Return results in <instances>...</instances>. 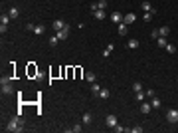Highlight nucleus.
Listing matches in <instances>:
<instances>
[{"label": "nucleus", "mask_w": 178, "mask_h": 133, "mask_svg": "<svg viewBox=\"0 0 178 133\" xmlns=\"http://www.w3.org/2000/svg\"><path fill=\"white\" fill-rule=\"evenodd\" d=\"M6 131L10 133H20V131H24V127H22V123H20V115H16V117H12V119L8 121V125L4 127Z\"/></svg>", "instance_id": "nucleus-1"}, {"label": "nucleus", "mask_w": 178, "mask_h": 133, "mask_svg": "<svg viewBox=\"0 0 178 133\" xmlns=\"http://www.w3.org/2000/svg\"><path fill=\"white\" fill-rule=\"evenodd\" d=\"M0 87H2V95H10L14 92L12 84H10V78H2L0 80Z\"/></svg>", "instance_id": "nucleus-2"}, {"label": "nucleus", "mask_w": 178, "mask_h": 133, "mask_svg": "<svg viewBox=\"0 0 178 133\" xmlns=\"http://www.w3.org/2000/svg\"><path fill=\"white\" fill-rule=\"evenodd\" d=\"M166 121L168 123H178V109H168L166 111Z\"/></svg>", "instance_id": "nucleus-3"}, {"label": "nucleus", "mask_w": 178, "mask_h": 133, "mask_svg": "<svg viewBox=\"0 0 178 133\" xmlns=\"http://www.w3.org/2000/svg\"><path fill=\"white\" fill-rule=\"evenodd\" d=\"M105 123H107V127H111V129H113V127H115V125L119 123L117 115H113V113H109V115L105 117Z\"/></svg>", "instance_id": "nucleus-4"}, {"label": "nucleus", "mask_w": 178, "mask_h": 133, "mask_svg": "<svg viewBox=\"0 0 178 133\" xmlns=\"http://www.w3.org/2000/svg\"><path fill=\"white\" fill-rule=\"evenodd\" d=\"M109 20H111L113 24H121V22H123V14H121V12H117V10H115V12H113V14H109Z\"/></svg>", "instance_id": "nucleus-5"}, {"label": "nucleus", "mask_w": 178, "mask_h": 133, "mask_svg": "<svg viewBox=\"0 0 178 133\" xmlns=\"http://www.w3.org/2000/svg\"><path fill=\"white\" fill-rule=\"evenodd\" d=\"M66 26H67V24L63 20H53L52 22V30H53V32H59V30H63Z\"/></svg>", "instance_id": "nucleus-6"}, {"label": "nucleus", "mask_w": 178, "mask_h": 133, "mask_svg": "<svg viewBox=\"0 0 178 133\" xmlns=\"http://www.w3.org/2000/svg\"><path fill=\"white\" fill-rule=\"evenodd\" d=\"M93 18H95V20H105V18H109V14L105 12V10H95V12H93Z\"/></svg>", "instance_id": "nucleus-7"}, {"label": "nucleus", "mask_w": 178, "mask_h": 133, "mask_svg": "<svg viewBox=\"0 0 178 133\" xmlns=\"http://www.w3.org/2000/svg\"><path fill=\"white\" fill-rule=\"evenodd\" d=\"M135 20H137V14H133V12H129V14H125V16H123V22H125L127 26H131Z\"/></svg>", "instance_id": "nucleus-8"}, {"label": "nucleus", "mask_w": 178, "mask_h": 133, "mask_svg": "<svg viewBox=\"0 0 178 133\" xmlns=\"http://www.w3.org/2000/svg\"><path fill=\"white\" fill-rule=\"evenodd\" d=\"M55 36L59 38V42H61V40H67V36H69V26H66L63 30H59V32H55Z\"/></svg>", "instance_id": "nucleus-9"}, {"label": "nucleus", "mask_w": 178, "mask_h": 133, "mask_svg": "<svg viewBox=\"0 0 178 133\" xmlns=\"http://www.w3.org/2000/svg\"><path fill=\"white\" fill-rule=\"evenodd\" d=\"M141 8H143V12H154V14H156V10L152 8V4H151V2H146V0H145V2H141Z\"/></svg>", "instance_id": "nucleus-10"}, {"label": "nucleus", "mask_w": 178, "mask_h": 133, "mask_svg": "<svg viewBox=\"0 0 178 133\" xmlns=\"http://www.w3.org/2000/svg\"><path fill=\"white\" fill-rule=\"evenodd\" d=\"M91 123H93V115L89 111H85L83 113V125H91Z\"/></svg>", "instance_id": "nucleus-11"}, {"label": "nucleus", "mask_w": 178, "mask_h": 133, "mask_svg": "<svg viewBox=\"0 0 178 133\" xmlns=\"http://www.w3.org/2000/svg\"><path fill=\"white\" fill-rule=\"evenodd\" d=\"M127 28H129V26H127L125 22H121V24H117V30H119V36H125V34H127Z\"/></svg>", "instance_id": "nucleus-12"}, {"label": "nucleus", "mask_w": 178, "mask_h": 133, "mask_svg": "<svg viewBox=\"0 0 178 133\" xmlns=\"http://www.w3.org/2000/svg\"><path fill=\"white\" fill-rule=\"evenodd\" d=\"M151 109H152L151 103H146V101H141V111H143V113H151Z\"/></svg>", "instance_id": "nucleus-13"}, {"label": "nucleus", "mask_w": 178, "mask_h": 133, "mask_svg": "<svg viewBox=\"0 0 178 133\" xmlns=\"http://www.w3.org/2000/svg\"><path fill=\"white\" fill-rule=\"evenodd\" d=\"M34 32H36V36H42V34L46 32V26L44 24H38V26H34Z\"/></svg>", "instance_id": "nucleus-14"}, {"label": "nucleus", "mask_w": 178, "mask_h": 133, "mask_svg": "<svg viewBox=\"0 0 178 133\" xmlns=\"http://www.w3.org/2000/svg\"><path fill=\"white\" fill-rule=\"evenodd\" d=\"M113 50H115V46H113V44H107V48L105 50H103V58H109V56H111V52Z\"/></svg>", "instance_id": "nucleus-15"}, {"label": "nucleus", "mask_w": 178, "mask_h": 133, "mask_svg": "<svg viewBox=\"0 0 178 133\" xmlns=\"http://www.w3.org/2000/svg\"><path fill=\"white\" fill-rule=\"evenodd\" d=\"M8 14H10V18H18V16H20V10H18V6H12L10 10H8Z\"/></svg>", "instance_id": "nucleus-16"}, {"label": "nucleus", "mask_w": 178, "mask_h": 133, "mask_svg": "<svg viewBox=\"0 0 178 133\" xmlns=\"http://www.w3.org/2000/svg\"><path fill=\"white\" fill-rule=\"evenodd\" d=\"M151 105L154 107V109H158V107L162 105V103H160V100H158L156 95H152V97H151Z\"/></svg>", "instance_id": "nucleus-17"}, {"label": "nucleus", "mask_w": 178, "mask_h": 133, "mask_svg": "<svg viewBox=\"0 0 178 133\" xmlns=\"http://www.w3.org/2000/svg\"><path fill=\"white\" fill-rule=\"evenodd\" d=\"M109 95H111V92H109L107 87H101V92H99V97H101V100H107Z\"/></svg>", "instance_id": "nucleus-18"}, {"label": "nucleus", "mask_w": 178, "mask_h": 133, "mask_svg": "<svg viewBox=\"0 0 178 133\" xmlns=\"http://www.w3.org/2000/svg\"><path fill=\"white\" fill-rule=\"evenodd\" d=\"M127 48H131V50H135V48H138V40H137V38H131V40L127 42Z\"/></svg>", "instance_id": "nucleus-19"}, {"label": "nucleus", "mask_w": 178, "mask_h": 133, "mask_svg": "<svg viewBox=\"0 0 178 133\" xmlns=\"http://www.w3.org/2000/svg\"><path fill=\"white\" fill-rule=\"evenodd\" d=\"M158 34H160V36H164V38H166V36L170 34V28H168V26H160V28H158Z\"/></svg>", "instance_id": "nucleus-20"}, {"label": "nucleus", "mask_w": 178, "mask_h": 133, "mask_svg": "<svg viewBox=\"0 0 178 133\" xmlns=\"http://www.w3.org/2000/svg\"><path fill=\"white\" fill-rule=\"evenodd\" d=\"M67 131H73V133H81V131H83V125H81V123H75V125H73V127H69Z\"/></svg>", "instance_id": "nucleus-21"}, {"label": "nucleus", "mask_w": 178, "mask_h": 133, "mask_svg": "<svg viewBox=\"0 0 178 133\" xmlns=\"http://www.w3.org/2000/svg\"><path fill=\"white\" fill-rule=\"evenodd\" d=\"M156 44H158V46H160V48H166V44H168V40H166L164 36H158V38H156Z\"/></svg>", "instance_id": "nucleus-22"}, {"label": "nucleus", "mask_w": 178, "mask_h": 133, "mask_svg": "<svg viewBox=\"0 0 178 133\" xmlns=\"http://www.w3.org/2000/svg\"><path fill=\"white\" fill-rule=\"evenodd\" d=\"M145 97H146V92H143V89L135 93V100H137V101H145Z\"/></svg>", "instance_id": "nucleus-23"}, {"label": "nucleus", "mask_w": 178, "mask_h": 133, "mask_svg": "<svg viewBox=\"0 0 178 133\" xmlns=\"http://www.w3.org/2000/svg\"><path fill=\"white\" fill-rule=\"evenodd\" d=\"M85 80L89 81V84H93V81H97V76H95L93 72H87V73H85Z\"/></svg>", "instance_id": "nucleus-24"}, {"label": "nucleus", "mask_w": 178, "mask_h": 133, "mask_svg": "<svg viewBox=\"0 0 178 133\" xmlns=\"http://www.w3.org/2000/svg\"><path fill=\"white\" fill-rule=\"evenodd\" d=\"M99 92H101V86H99L97 81H93V84H91V93H95V95H99Z\"/></svg>", "instance_id": "nucleus-25"}, {"label": "nucleus", "mask_w": 178, "mask_h": 133, "mask_svg": "<svg viewBox=\"0 0 178 133\" xmlns=\"http://www.w3.org/2000/svg\"><path fill=\"white\" fill-rule=\"evenodd\" d=\"M127 131H129V133H143V127H141V125H135V127H127Z\"/></svg>", "instance_id": "nucleus-26"}, {"label": "nucleus", "mask_w": 178, "mask_h": 133, "mask_svg": "<svg viewBox=\"0 0 178 133\" xmlns=\"http://www.w3.org/2000/svg\"><path fill=\"white\" fill-rule=\"evenodd\" d=\"M8 22H10V14H2V16H0V24L8 26Z\"/></svg>", "instance_id": "nucleus-27"}, {"label": "nucleus", "mask_w": 178, "mask_h": 133, "mask_svg": "<svg viewBox=\"0 0 178 133\" xmlns=\"http://www.w3.org/2000/svg\"><path fill=\"white\" fill-rule=\"evenodd\" d=\"M152 18H154V12H145L143 14V20L145 22H152Z\"/></svg>", "instance_id": "nucleus-28"}, {"label": "nucleus", "mask_w": 178, "mask_h": 133, "mask_svg": "<svg viewBox=\"0 0 178 133\" xmlns=\"http://www.w3.org/2000/svg\"><path fill=\"white\" fill-rule=\"evenodd\" d=\"M141 89H143V84H141V81H135V84H133V92L137 93V92H141Z\"/></svg>", "instance_id": "nucleus-29"}, {"label": "nucleus", "mask_w": 178, "mask_h": 133, "mask_svg": "<svg viewBox=\"0 0 178 133\" xmlns=\"http://www.w3.org/2000/svg\"><path fill=\"white\" fill-rule=\"evenodd\" d=\"M107 8V0H99L97 2V10H105Z\"/></svg>", "instance_id": "nucleus-30"}, {"label": "nucleus", "mask_w": 178, "mask_h": 133, "mask_svg": "<svg viewBox=\"0 0 178 133\" xmlns=\"http://www.w3.org/2000/svg\"><path fill=\"white\" fill-rule=\"evenodd\" d=\"M166 52L174 54V52H176V46H174V44H166Z\"/></svg>", "instance_id": "nucleus-31"}, {"label": "nucleus", "mask_w": 178, "mask_h": 133, "mask_svg": "<svg viewBox=\"0 0 178 133\" xmlns=\"http://www.w3.org/2000/svg\"><path fill=\"white\" fill-rule=\"evenodd\" d=\"M58 42H59L58 36H52V38H50V46H58Z\"/></svg>", "instance_id": "nucleus-32"}, {"label": "nucleus", "mask_w": 178, "mask_h": 133, "mask_svg": "<svg viewBox=\"0 0 178 133\" xmlns=\"http://www.w3.org/2000/svg\"><path fill=\"white\" fill-rule=\"evenodd\" d=\"M113 129H115V131H117V133H123V131H127V127L119 125V123H117V125H115V127H113Z\"/></svg>", "instance_id": "nucleus-33"}, {"label": "nucleus", "mask_w": 178, "mask_h": 133, "mask_svg": "<svg viewBox=\"0 0 178 133\" xmlns=\"http://www.w3.org/2000/svg\"><path fill=\"white\" fill-rule=\"evenodd\" d=\"M151 36H152V38H154V40H156L158 36H160V34H158V28H154V30H152V32H151Z\"/></svg>", "instance_id": "nucleus-34"}, {"label": "nucleus", "mask_w": 178, "mask_h": 133, "mask_svg": "<svg viewBox=\"0 0 178 133\" xmlns=\"http://www.w3.org/2000/svg\"><path fill=\"white\" fill-rule=\"evenodd\" d=\"M154 95V89H146V97H152Z\"/></svg>", "instance_id": "nucleus-35"}]
</instances>
